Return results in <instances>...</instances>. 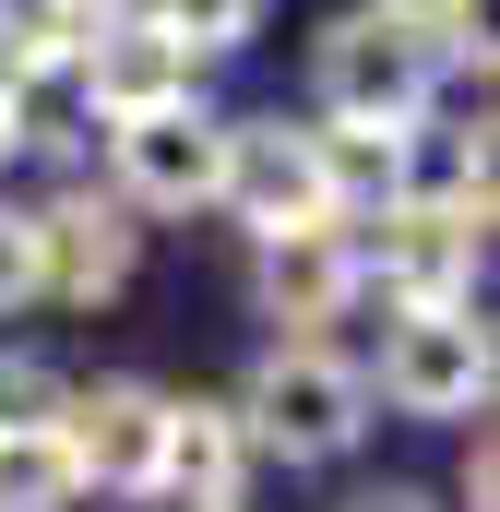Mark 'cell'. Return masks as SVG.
I'll return each mask as SVG.
<instances>
[{
	"instance_id": "obj_7",
	"label": "cell",
	"mask_w": 500,
	"mask_h": 512,
	"mask_svg": "<svg viewBox=\"0 0 500 512\" xmlns=\"http://www.w3.org/2000/svg\"><path fill=\"white\" fill-rule=\"evenodd\" d=\"M250 239H286V227H334V191H322V143L310 120H227V191Z\"/></svg>"
},
{
	"instance_id": "obj_17",
	"label": "cell",
	"mask_w": 500,
	"mask_h": 512,
	"mask_svg": "<svg viewBox=\"0 0 500 512\" xmlns=\"http://www.w3.org/2000/svg\"><path fill=\"white\" fill-rule=\"evenodd\" d=\"M36 298V215L24 203H0V322Z\"/></svg>"
},
{
	"instance_id": "obj_10",
	"label": "cell",
	"mask_w": 500,
	"mask_h": 512,
	"mask_svg": "<svg viewBox=\"0 0 500 512\" xmlns=\"http://www.w3.org/2000/svg\"><path fill=\"white\" fill-rule=\"evenodd\" d=\"M155 429H167V393L155 382H72V405H60V441H72L84 489H108V501H143Z\"/></svg>"
},
{
	"instance_id": "obj_12",
	"label": "cell",
	"mask_w": 500,
	"mask_h": 512,
	"mask_svg": "<svg viewBox=\"0 0 500 512\" xmlns=\"http://www.w3.org/2000/svg\"><path fill=\"white\" fill-rule=\"evenodd\" d=\"M322 143V191H334V227H370L417 191V131H358V120H310Z\"/></svg>"
},
{
	"instance_id": "obj_6",
	"label": "cell",
	"mask_w": 500,
	"mask_h": 512,
	"mask_svg": "<svg viewBox=\"0 0 500 512\" xmlns=\"http://www.w3.org/2000/svg\"><path fill=\"white\" fill-rule=\"evenodd\" d=\"M381 239H358V274H370L393 310H453V298H477V274H489V215H453V203H393L370 215Z\"/></svg>"
},
{
	"instance_id": "obj_19",
	"label": "cell",
	"mask_w": 500,
	"mask_h": 512,
	"mask_svg": "<svg viewBox=\"0 0 500 512\" xmlns=\"http://www.w3.org/2000/svg\"><path fill=\"white\" fill-rule=\"evenodd\" d=\"M346 512H453V501H429V489H405V477H393V489H358Z\"/></svg>"
},
{
	"instance_id": "obj_9",
	"label": "cell",
	"mask_w": 500,
	"mask_h": 512,
	"mask_svg": "<svg viewBox=\"0 0 500 512\" xmlns=\"http://www.w3.org/2000/svg\"><path fill=\"white\" fill-rule=\"evenodd\" d=\"M250 298L274 334H322L370 298L358 274V227H286V239H250Z\"/></svg>"
},
{
	"instance_id": "obj_11",
	"label": "cell",
	"mask_w": 500,
	"mask_h": 512,
	"mask_svg": "<svg viewBox=\"0 0 500 512\" xmlns=\"http://www.w3.org/2000/svg\"><path fill=\"white\" fill-rule=\"evenodd\" d=\"M250 477V441H239V405H215V393H167V429H155V477H143V501L167 512H227Z\"/></svg>"
},
{
	"instance_id": "obj_2",
	"label": "cell",
	"mask_w": 500,
	"mask_h": 512,
	"mask_svg": "<svg viewBox=\"0 0 500 512\" xmlns=\"http://www.w3.org/2000/svg\"><path fill=\"white\" fill-rule=\"evenodd\" d=\"M429 96H441V36H429V24H405V12H381V0H358V12L322 24V48H310V108H322V120L417 131Z\"/></svg>"
},
{
	"instance_id": "obj_1",
	"label": "cell",
	"mask_w": 500,
	"mask_h": 512,
	"mask_svg": "<svg viewBox=\"0 0 500 512\" xmlns=\"http://www.w3.org/2000/svg\"><path fill=\"white\" fill-rule=\"evenodd\" d=\"M239 441L274 465H346L370 441V370L322 334H274L239 382Z\"/></svg>"
},
{
	"instance_id": "obj_4",
	"label": "cell",
	"mask_w": 500,
	"mask_h": 512,
	"mask_svg": "<svg viewBox=\"0 0 500 512\" xmlns=\"http://www.w3.org/2000/svg\"><path fill=\"white\" fill-rule=\"evenodd\" d=\"M108 191L131 215H215L227 191V108H155V120H108Z\"/></svg>"
},
{
	"instance_id": "obj_23",
	"label": "cell",
	"mask_w": 500,
	"mask_h": 512,
	"mask_svg": "<svg viewBox=\"0 0 500 512\" xmlns=\"http://www.w3.org/2000/svg\"><path fill=\"white\" fill-rule=\"evenodd\" d=\"M227 512H239V501H227Z\"/></svg>"
},
{
	"instance_id": "obj_16",
	"label": "cell",
	"mask_w": 500,
	"mask_h": 512,
	"mask_svg": "<svg viewBox=\"0 0 500 512\" xmlns=\"http://www.w3.org/2000/svg\"><path fill=\"white\" fill-rule=\"evenodd\" d=\"M60 405H72V370H48V358H0V429H60Z\"/></svg>"
},
{
	"instance_id": "obj_15",
	"label": "cell",
	"mask_w": 500,
	"mask_h": 512,
	"mask_svg": "<svg viewBox=\"0 0 500 512\" xmlns=\"http://www.w3.org/2000/svg\"><path fill=\"white\" fill-rule=\"evenodd\" d=\"M84 12L72 0H0V72H36V60H72Z\"/></svg>"
},
{
	"instance_id": "obj_20",
	"label": "cell",
	"mask_w": 500,
	"mask_h": 512,
	"mask_svg": "<svg viewBox=\"0 0 500 512\" xmlns=\"http://www.w3.org/2000/svg\"><path fill=\"white\" fill-rule=\"evenodd\" d=\"M381 12H405V24H429V36H441V24H465V12H489V0H381Z\"/></svg>"
},
{
	"instance_id": "obj_13",
	"label": "cell",
	"mask_w": 500,
	"mask_h": 512,
	"mask_svg": "<svg viewBox=\"0 0 500 512\" xmlns=\"http://www.w3.org/2000/svg\"><path fill=\"white\" fill-rule=\"evenodd\" d=\"M0 512H84V465L60 429H0Z\"/></svg>"
},
{
	"instance_id": "obj_22",
	"label": "cell",
	"mask_w": 500,
	"mask_h": 512,
	"mask_svg": "<svg viewBox=\"0 0 500 512\" xmlns=\"http://www.w3.org/2000/svg\"><path fill=\"white\" fill-rule=\"evenodd\" d=\"M72 12H84V24H96V12H120V0H72Z\"/></svg>"
},
{
	"instance_id": "obj_3",
	"label": "cell",
	"mask_w": 500,
	"mask_h": 512,
	"mask_svg": "<svg viewBox=\"0 0 500 512\" xmlns=\"http://www.w3.org/2000/svg\"><path fill=\"white\" fill-rule=\"evenodd\" d=\"M489 310L477 298H453V310H393V334H381V370H370V405L393 417H489Z\"/></svg>"
},
{
	"instance_id": "obj_8",
	"label": "cell",
	"mask_w": 500,
	"mask_h": 512,
	"mask_svg": "<svg viewBox=\"0 0 500 512\" xmlns=\"http://www.w3.org/2000/svg\"><path fill=\"white\" fill-rule=\"evenodd\" d=\"M72 84H84V108H96V131H108V120L191 108V96H203V60H191V48H167L143 12H96V24L72 36Z\"/></svg>"
},
{
	"instance_id": "obj_18",
	"label": "cell",
	"mask_w": 500,
	"mask_h": 512,
	"mask_svg": "<svg viewBox=\"0 0 500 512\" xmlns=\"http://www.w3.org/2000/svg\"><path fill=\"white\" fill-rule=\"evenodd\" d=\"M489 501H500V465H489V417H477V441L453 465V512H489Z\"/></svg>"
},
{
	"instance_id": "obj_14",
	"label": "cell",
	"mask_w": 500,
	"mask_h": 512,
	"mask_svg": "<svg viewBox=\"0 0 500 512\" xmlns=\"http://www.w3.org/2000/svg\"><path fill=\"white\" fill-rule=\"evenodd\" d=\"M120 12H143L167 48H191V60H239L250 36H262V0H120Z\"/></svg>"
},
{
	"instance_id": "obj_5",
	"label": "cell",
	"mask_w": 500,
	"mask_h": 512,
	"mask_svg": "<svg viewBox=\"0 0 500 512\" xmlns=\"http://www.w3.org/2000/svg\"><path fill=\"white\" fill-rule=\"evenodd\" d=\"M24 215H36V298L96 310V298H120L131 274H143V215H131L120 191H96V179L48 191V203H24Z\"/></svg>"
},
{
	"instance_id": "obj_21",
	"label": "cell",
	"mask_w": 500,
	"mask_h": 512,
	"mask_svg": "<svg viewBox=\"0 0 500 512\" xmlns=\"http://www.w3.org/2000/svg\"><path fill=\"white\" fill-rule=\"evenodd\" d=\"M12 155H24V143H12V108H0V167H12Z\"/></svg>"
}]
</instances>
